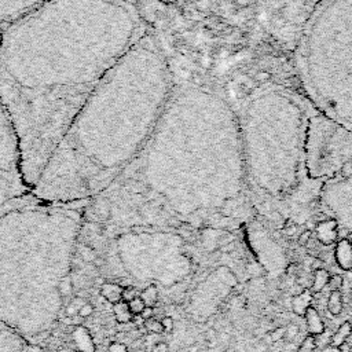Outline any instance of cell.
Segmentation results:
<instances>
[{
	"mask_svg": "<svg viewBox=\"0 0 352 352\" xmlns=\"http://www.w3.org/2000/svg\"><path fill=\"white\" fill-rule=\"evenodd\" d=\"M236 113L224 78L176 77L151 135L84 220L103 234L132 227L195 230L249 216Z\"/></svg>",
	"mask_w": 352,
	"mask_h": 352,
	"instance_id": "6da1fadb",
	"label": "cell"
},
{
	"mask_svg": "<svg viewBox=\"0 0 352 352\" xmlns=\"http://www.w3.org/2000/svg\"><path fill=\"white\" fill-rule=\"evenodd\" d=\"M146 33L125 0H51L3 29L0 100L30 191L85 99Z\"/></svg>",
	"mask_w": 352,
	"mask_h": 352,
	"instance_id": "7a4b0ae2",
	"label": "cell"
},
{
	"mask_svg": "<svg viewBox=\"0 0 352 352\" xmlns=\"http://www.w3.org/2000/svg\"><path fill=\"white\" fill-rule=\"evenodd\" d=\"M173 84L170 65L147 32L85 99L30 192L67 204L104 191L151 135Z\"/></svg>",
	"mask_w": 352,
	"mask_h": 352,
	"instance_id": "3957f363",
	"label": "cell"
},
{
	"mask_svg": "<svg viewBox=\"0 0 352 352\" xmlns=\"http://www.w3.org/2000/svg\"><path fill=\"white\" fill-rule=\"evenodd\" d=\"M242 146L248 194L254 210L282 228L314 220L323 182L309 176L305 140L312 103L290 59L253 58L226 77Z\"/></svg>",
	"mask_w": 352,
	"mask_h": 352,
	"instance_id": "277c9868",
	"label": "cell"
},
{
	"mask_svg": "<svg viewBox=\"0 0 352 352\" xmlns=\"http://www.w3.org/2000/svg\"><path fill=\"white\" fill-rule=\"evenodd\" d=\"M88 202H47L29 192L0 206V322L30 344L59 319L58 286L70 275Z\"/></svg>",
	"mask_w": 352,
	"mask_h": 352,
	"instance_id": "5b68a950",
	"label": "cell"
},
{
	"mask_svg": "<svg viewBox=\"0 0 352 352\" xmlns=\"http://www.w3.org/2000/svg\"><path fill=\"white\" fill-rule=\"evenodd\" d=\"M173 77L226 78L260 56L257 0H136Z\"/></svg>",
	"mask_w": 352,
	"mask_h": 352,
	"instance_id": "8992f818",
	"label": "cell"
},
{
	"mask_svg": "<svg viewBox=\"0 0 352 352\" xmlns=\"http://www.w3.org/2000/svg\"><path fill=\"white\" fill-rule=\"evenodd\" d=\"M290 62L312 106L352 129V0H320L297 36Z\"/></svg>",
	"mask_w": 352,
	"mask_h": 352,
	"instance_id": "52a82bcc",
	"label": "cell"
},
{
	"mask_svg": "<svg viewBox=\"0 0 352 352\" xmlns=\"http://www.w3.org/2000/svg\"><path fill=\"white\" fill-rule=\"evenodd\" d=\"M308 173L319 182L352 176V129L312 109L305 140Z\"/></svg>",
	"mask_w": 352,
	"mask_h": 352,
	"instance_id": "ba28073f",
	"label": "cell"
},
{
	"mask_svg": "<svg viewBox=\"0 0 352 352\" xmlns=\"http://www.w3.org/2000/svg\"><path fill=\"white\" fill-rule=\"evenodd\" d=\"M320 0H257L258 54L290 59L297 36Z\"/></svg>",
	"mask_w": 352,
	"mask_h": 352,
	"instance_id": "9c48e42d",
	"label": "cell"
},
{
	"mask_svg": "<svg viewBox=\"0 0 352 352\" xmlns=\"http://www.w3.org/2000/svg\"><path fill=\"white\" fill-rule=\"evenodd\" d=\"M30 192L23 168L19 136L0 100V206Z\"/></svg>",
	"mask_w": 352,
	"mask_h": 352,
	"instance_id": "30bf717a",
	"label": "cell"
},
{
	"mask_svg": "<svg viewBox=\"0 0 352 352\" xmlns=\"http://www.w3.org/2000/svg\"><path fill=\"white\" fill-rule=\"evenodd\" d=\"M320 208L327 217L337 221L338 228L352 231V176L324 182Z\"/></svg>",
	"mask_w": 352,
	"mask_h": 352,
	"instance_id": "8fae6325",
	"label": "cell"
},
{
	"mask_svg": "<svg viewBox=\"0 0 352 352\" xmlns=\"http://www.w3.org/2000/svg\"><path fill=\"white\" fill-rule=\"evenodd\" d=\"M51 0H0V26L1 29L32 14Z\"/></svg>",
	"mask_w": 352,
	"mask_h": 352,
	"instance_id": "7c38bea8",
	"label": "cell"
},
{
	"mask_svg": "<svg viewBox=\"0 0 352 352\" xmlns=\"http://www.w3.org/2000/svg\"><path fill=\"white\" fill-rule=\"evenodd\" d=\"M29 341L0 322V352H29Z\"/></svg>",
	"mask_w": 352,
	"mask_h": 352,
	"instance_id": "4fadbf2b",
	"label": "cell"
},
{
	"mask_svg": "<svg viewBox=\"0 0 352 352\" xmlns=\"http://www.w3.org/2000/svg\"><path fill=\"white\" fill-rule=\"evenodd\" d=\"M314 232H315L318 242H320L322 245L330 246L338 241L340 228H338L337 221L334 219L329 217L320 223H316Z\"/></svg>",
	"mask_w": 352,
	"mask_h": 352,
	"instance_id": "5bb4252c",
	"label": "cell"
},
{
	"mask_svg": "<svg viewBox=\"0 0 352 352\" xmlns=\"http://www.w3.org/2000/svg\"><path fill=\"white\" fill-rule=\"evenodd\" d=\"M334 258L342 271L352 270V245L346 241V238H341L336 242Z\"/></svg>",
	"mask_w": 352,
	"mask_h": 352,
	"instance_id": "9a60e30c",
	"label": "cell"
},
{
	"mask_svg": "<svg viewBox=\"0 0 352 352\" xmlns=\"http://www.w3.org/2000/svg\"><path fill=\"white\" fill-rule=\"evenodd\" d=\"M312 298H314V294L309 289H302L300 293L294 294L292 297V311L297 315V316H304L308 307L312 305Z\"/></svg>",
	"mask_w": 352,
	"mask_h": 352,
	"instance_id": "2e32d148",
	"label": "cell"
},
{
	"mask_svg": "<svg viewBox=\"0 0 352 352\" xmlns=\"http://www.w3.org/2000/svg\"><path fill=\"white\" fill-rule=\"evenodd\" d=\"M304 318H305V323H307L308 333H309L311 336H315V337H316V336H320V334L326 330L324 323H323V319L320 318L319 312L316 311V308H315L314 305L308 307V309H307Z\"/></svg>",
	"mask_w": 352,
	"mask_h": 352,
	"instance_id": "e0dca14e",
	"label": "cell"
},
{
	"mask_svg": "<svg viewBox=\"0 0 352 352\" xmlns=\"http://www.w3.org/2000/svg\"><path fill=\"white\" fill-rule=\"evenodd\" d=\"M73 340L78 352H95L96 349L91 334L84 327H77L73 331Z\"/></svg>",
	"mask_w": 352,
	"mask_h": 352,
	"instance_id": "ac0fdd59",
	"label": "cell"
},
{
	"mask_svg": "<svg viewBox=\"0 0 352 352\" xmlns=\"http://www.w3.org/2000/svg\"><path fill=\"white\" fill-rule=\"evenodd\" d=\"M122 289L124 286L118 285V283H113V282H103L100 285L99 293L100 296L109 301L110 304H116L118 301H121V294H122Z\"/></svg>",
	"mask_w": 352,
	"mask_h": 352,
	"instance_id": "d6986e66",
	"label": "cell"
},
{
	"mask_svg": "<svg viewBox=\"0 0 352 352\" xmlns=\"http://www.w3.org/2000/svg\"><path fill=\"white\" fill-rule=\"evenodd\" d=\"M352 334V324L349 322H342L338 329L334 331V334L330 337V346L331 348H340L342 344L346 342L348 337Z\"/></svg>",
	"mask_w": 352,
	"mask_h": 352,
	"instance_id": "ffe728a7",
	"label": "cell"
},
{
	"mask_svg": "<svg viewBox=\"0 0 352 352\" xmlns=\"http://www.w3.org/2000/svg\"><path fill=\"white\" fill-rule=\"evenodd\" d=\"M329 271L324 270V268H319V270H315L314 271V275H312V283H311V292L312 294H318L320 293L326 286H327V280H329Z\"/></svg>",
	"mask_w": 352,
	"mask_h": 352,
	"instance_id": "44dd1931",
	"label": "cell"
},
{
	"mask_svg": "<svg viewBox=\"0 0 352 352\" xmlns=\"http://www.w3.org/2000/svg\"><path fill=\"white\" fill-rule=\"evenodd\" d=\"M342 294L340 290H331L327 298V311L333 316H338L342 312Z\"/></svg>",
	"mask_w": 352,
	"mask_h": 352,
	"instance_id": "7402d4cb",
	"label": "cell"
},
{
	"mask_svg": "<svg viewBox=\"0 0 352 352\" xmlns=\"http://www.w3.org/2000/svg\"><path fill=\"white\" fill-rule=\"evenodd\" d=\"M113 314L114 318L118 323H129L132 320V312L128 308V302L125 301H118L116 304H113Z\"/></svg>",
	"mask_w": 352,
	"mask_h": 352,
	"instance_id": "603a6c76",
	"label": "cell"
},
{
	"mask_svg": "<svg viewBox=\"0 0 352 352\" xmlns=\"http://www.w3.org/2000/svg\"><path fill=\"white\" fill-rule=\"evenodd\" d=\"M139 297L143 300L146 307H155L158 302V287L155 285H148L140 292Z\"/></svg>",
	"mask_w": 352,
	"mask_h": 352,
	"instance_id": "cb8c5ba5",
	"label": "cell"
},
{
	"mask_svg": "<svg viewBox=\"0 0 352 352\" xmlns=\"http://www.w3.org/2000/svg\"><path fill=\"white\" fill-rule=\"evenodd\" d=\"M72 290H73V279H72L70 275H67V276H65V278L59 282L58 292H59L60 297L65 298L66 296H70Z\"/></svg>",
	"mask_w": 352,
	"mask_h": 352,
	"instance_id": "d4e9b609",
	"label": "cell"
},
{
	"mask_svg": "<svg viewBox=\"0 0 352 352\" xmlns=\"http://www.w3.org/2000/svg\"><path fill=\"white\" fill-rule=\"evenodd\" d=\"M315 349H316V337L308 334L300 344L297 352H315Z\"/></svg>",
	"mask_w": 352,
	"mask_h": 352,
	"instance_id": "484cf974",
	"label": "cell"
},
{
	"mask_svg": "<svg viewBox=\"0 0 352 352\" xmlns=\"http://www.w3.org/2000/svg\"><path fill=\"white\" fill-rule=\"evenodd\" d=\"M143 326H144V329H146L147 331H150V333H153V334H161V333L164 331L161 322H160L158 319H155V318H150V319L144 320V324H143Z\"/></svg>",
	"mask_w": 352,
	"mask_h": 352,
	"instance_id": "4316f807",
	"label": "cell"
},
{
	"mask_svg": "<svg viewBox=\"0 0 352 352\" xmlns=\"http://www.w3.org/2000/svg\"><path fill=\"white\" fill-rule=\"evenodd\" d=\"M144 307H146V304L143 302V300H142L139 296H136L135 298H132L131 301H128V308H129V311L132 312V315H139V314H142V311L144 309Z\"/></svg>",
	"mask_w": 352,
	"mask_h": 352,
	"instance_id": "83f0119b",
	"label": "cell"
},
{
	"mask_svg": "<svg viewBox=\"0 0 352 352\" xmlns=\"http://www.w3.org/2000/svg\"><path fill=\"white\" fill-rule=\"evenodd\" d=\"M344 285V278L340 275V274H334V275H330L329 276V280H327V286L331 290H340Z\"/></svg>",
	"mask_w": 352,
	"mask_h": 352,
	"instance_id": "f1b7e54d",
	"label": "cell"
},
{
	"mask_svg": "<svg viewBox=\"0 0 352 352\" xmlns=\"http://www.w3.org/2000/svg\"><path fill=\"white\" fill-rule=\"evenodd\" d=\"M136 296H139V294H138V292H136V289H135L133 286H124L122 294H121V300H122V301L128 302V301H131L132 298H135Z\"/></svg>",
	"mask_w": 352,
	"mask_h": 352,
	"instance_id": "f546056e",
	"label": "cell"
},
{
	"mask_svg": "<svg viewBox=\"0 0 352 352\" xmlns=\"http://www.w3.org/2000/svg\"><path fill=\"white\" fill-rule=\"evenodd\" d=\"M298 334V326L297 324H287L285 327V336H283V340H287V341H292L296 338V336Z\"/></svg>",
	"mask_w": 352,
	"mask_h": 352,
	"instance_id": "4dcf8cb0",
	"label": "cell"
},
{
	"mask_svg": "<svg viewBox=\"0 0 352 352\" xmlns=\"http://www.w3.org/2000/svg\"><path fill=\"white\" fill-rule=\"evenodd\" d=\"M270 338H271V342H278L280 340H283V336H285V327H276L274 330H271L268 333Z\"/></svg>",
	"mask_w": 352,
	"mask_h": 352,
	"instance_id": "1f68e13d",
	"label": "cell"
},
{
	"mask_svg": "<svg viewBox=\"0 0 352 352\" xmlns=\"http://www.w3.org/2000/svg\"><path fill=\"white\" fill-rule=\"evenodd\" d=\"M161 324H162V329H164V331H172L173 330V327H175V320H173V318L172 316H168V315H165V316H162L161 318Z\"/></svg>",
	"mask_w": 352,
	"mask_h": 352,
	"instance_id": "d6a6232c",
	"label": "cell"
},
{
	"mask_svg": "<svg viewBox=\"0 0 352 352\" xmlns=\"http://www.w3.org/2000/svg\"><path fill=\"white\" fill-rule=\"evenodd\" d=\"M94 314V305L91 302H85L80 309H78V316L80 318H88Z\"/></svg>",
	"mask_w": 352,
	"mask_h": 352,
	"instance_id": "836d02e7",
	"label": "cell"
},
{
	"mask_svg": "<svg viewBox=\"0 0 352 352\" xmlns=\"http://www.w3.org/2000/svg\"><path fill=\"white\" fill-rule=\"evenodd\" d=\"M109 352H128V348L125 344L114 341L109 345Z\"/></svg>",
	"mask_w": 352,
	"mask_h": 352,
	"instance_id": "e575fe53",
	"label": "cell"
},
{
	"mask_svg": "<svg viewBox=\"0 0 352 352\" xmlns=\"http://www.w3.org/2000/svg\"><path fill=\"white\" fill-rule=\"evenodd\" d=\"M78 315V308L70 301L66 307H65V316L67 318H74Z\"/></svg>",
	"mask_w": 352,
	"mask_h": 352,
	"instance_id": "d590c367",
	"label": "cell"
},
{
	"mask_svg": "<svg viewBox=\"0 0 352 352\" xmlns=\"http://www.w3.org/2000/svg\"><path fill=\"white\" fill-rule=\"evenodd\" d=\"M311 236H312V232L311 231H308V230H304L300 235H298V243L300 245H302V246H305L309 241H311Z\"/></svg>",
	"mask_w": 352,
	"mask_h": 352,
	"instance_id": "8d00e7d4",
	"label": "cell"
},
{
	"mask_svg": "<svg viewBox=\"0 0 352 352\" xmlns=\"http://www.w3.org/2000/svg\"><path fill=\"white\" fill-rule=\"evenodd\" d=\"M153 352H170L169 351V345L164 341H158L154 344L153 346Z\"/></svg>",
	"mask_w": 352,
	"mask_h": 352,
	"instance_id": "74e56055",
	"label": "cell"
},
{
	"mask_svg": "<svg viewBox=\"0 0 352 352\" xmlns=\"http://www.w3.org/2000/svg\"><path fill=\"white\" fill-rule=\"evenodd\" d=\"M154 307H144V309L142 311V318L144 319V320H147V319H150V318H154Z\"/></svg>",
	"mask_w": 352,
	"mask_h": 352,
	"instance_id": "f35d334b",
	"label": "cell"
},
{
	"mask_svg": "<svg viewBox=\"0 0 352 352\" xmlns=\"http://www.w3.org/2000/svg\"><path fill=\"white\" fill-rule=\"evenodd\" d=\"M131 322H132L135 326H138V327H142V326L144 324V319L142 318V315H140V314H139V315H133Z\"/></svg>",
	"mask_w": 352,
	"mask_h": 352,
	"instance_id": "ab89813d",
	"label": "cell"
},
{
	"mask_svg": "<svg viewBox=\"0 0 352 352\" xmlns=\"http://www.w3.org/2000/svg\"><path fill=\"white\" fill-rule=\"evenodd\" d=\"M322 264H323V261H322V260H319L318 257H315V258H314V263H312V268H314V271H315V270H319V268H324Z\"/></svg>",
	"mask_w": 352,
	"mask_h": 352,
	"instance_id": "60d3db41",
	"label": "cell"
},
{
	"mask_svg": "<svg viewBox=\"0 0 352 352\" xmlns=\"http://www.w3.org/2000/svg\"><path fill=\"white\" fill-rule=\"evenodd\" d=\"M337 351L338 352H352V349H351V346L345 342V344H342L340 348H337Z\"/></svg>",
	"mask_w": 352,
	"mask_h": 352,
	"instance_id": "b9f144b4",
	"label": "cell"
},
{
	"mask_svg": "<svg viewBox=\"0 0 352 352\" xmlns=\"http://www.w3.org/2000/svg\"><path fill=\"white\" fill-rule=\"evenodd\" d=\"M345 238H346V241L352 245V231H349V232L346 234V236H345Z\"/></svg>",
	"mask_w": 352,
	"mask_h": 352,
	"instance_id": "7bdbcfd3",
	"label": "cell"
},
{
	"mask_svg": "<svg viewBox=\"0 0 352 352\" xmlns=\"http://www.w3.org/2000/svg\"><path fill=\"white\" fill-rule=\"evenodd\" d=\"M197 349H198V346H197V345H194V346H191V348H190V352H197Z\"/></svg>",
	"mask_w": 352,
	"mask_h": 352,
	"instance_id": "ee69618b",
	"label": "cell"
},
{
	"mask_svg": "<svg viewBox=\"0 0 352 352\" xmlns=\"http://www.w3.org/2000/svg\"><path fill=\"white\" fill-rule=\"evenodd\" d=\"M1 36H3V29H1V26H0V43H1Z\"/></svg>",
	"mask_w": 352,
	"mask_h": 352,
	"instance_id": "f6af8a7d",
	"label": "cell"
},
{
	"mask_svg": "<svg viewBox=\"0 0 352 352\" xmlns=\"http://www.w3.org/2000/svg\"><path fill=\"white\" fill-rule=\"evenodd\" d=\"M125 1H128V3H132V4H135V1H136V0H125Z\"/></svg>",
	"mask_w": 352,
	"mask_h": 352,
	"instance_id": "bcb514c9",
	"label": "cell"
},
{
	"mask_svg": "<svg viewBox=\"0 0 352 352\" xmlns=\"http://www.w3.org/2000/svg\"><path fill=\"white\" fill-rule=\"evenodd\" d=\"M351 301H352V294H351Z\"/></svg>",
	"mask_w": 352,
	"mask_h": 352,
	"instance_id": "7dc6e473",
	"label": "cell"
},
{
	"mask_svg": "<svg viewBox=\"0 0 352 352\" xmlns=\"http://www.w3.org/2000/svg\"><path fill=\"white\" fill-rule=\"evenodd\" d=\"M351 294H352V289H351Z\"/></svg>",
	"mask_w": 352,
	"mask_h": 352,
	"instance_id": "c3c4849f",
	"label": "cell"
},
{
	"mask_svg": "<svg viewBox=\"0 0 352 352\" xmlns=\"http://www.w3.org/2000/svg\"><path fill=\"white\" fill-rule=\"evenodd\" d=\"M77 352H78V351H77Z\"/></svg>",
	"mask_w": 352,
	"mask_h": 352,
	"instance_id": "681fc988",
	"label": "cell"
}]
</instances>
